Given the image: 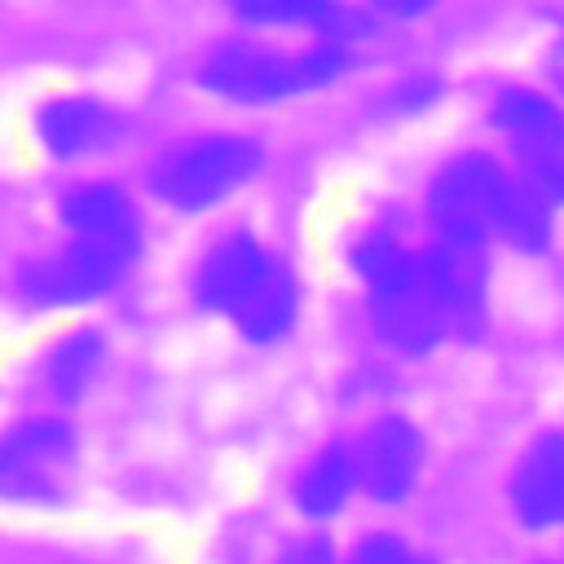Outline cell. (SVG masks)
I'll return each mask as SVG.
<instances>
[{
	"instance_id": "obj_1",
	"label": "cell",
	"mask_w": 564,
	"mask_h": 564,
	"mask_svg": "<svg viewBox=\"0 0 564 564\" xmlns=\"http://www.w3.org/2000/svg\"><path fill=\"white\" fill-rule=\"evenodd\" d=\"M260 163L264 150L251 137H198L163 154L154 167V194L176 212H207L242 189Z\"/></svg>"
},
{
	"instance_id": "obj_2",
	"label": "cell",
	"mask_w": 564,
	"mask_h": 564,
	"mask_svg": "<svg viewBox=\"0 0 564 564\" xmlns=\"http://www.w3.org/2000/svg\"><path fill=\"white\" fill-rule=\"evenodd\" d=\"M141 256V242H115V238H70L53 256L31 260L18 273V295L35 308H70L110 295L132 260Z\"/></svg>"
},
{
	"instance_id": "obj_3",
	"label": "cell",
	"mask_w": 564,
	"mask_h": 564,
	"mask_svg": "<svg viewBox=\"0 0 564 564\" xmlns=\"http://www.w3.org/2000/svg\"><path fill=\"white\" fill-rule=\"evenodd\" d=\"M75 427L40 414L22 419L0 436V502L13 507H53L70 494L75 476Z\"/></svg>"
},
{
	"instance_id": "obj_4",
	"label": "cell",
	"mask_w": 564,
	"mask_h": 564,
	"mask_svg": "<svg viewBox=\"0 0 564 564\" xmlns=\"http://www.w3.org/2000/svg\"><path fill=\"white\" fill-rule=\"evenodd\" d=\"M198 84L238 106H273L295 93H308L304 53H273V48L242 44V40L212 48L203 57Z\"/></svg>"
},
{
	"instance_id": "obj_5",
	"label": "cell",
	"mask_w": 564,
	"mask_h": 564,
	"mask_svg": "<svg viewBox=\"0 0 564 564\" xmlns=\"http://www.w3.org/2000/svg\"><path fill=\"white\" fill-rule=\"evenodd\" d=\"M502 172L485 159V154H463L454 159L436 181H432V225L441 234V242L454 247H480L485 234L494 229V207H498V189H502Z\"/></svg>"
},
{
	"instance_id": "obj_6",
	"label": "cell",
	"mask_w": 564,
	"mask_h": 564,
	"mask_svg": "<svg viewBox=\"0 0 564 564\" xmlns=\"http://www.w3.org/2000/svg\"><path fill=\"white\" fill-rule=\"evenodd\" d=\"M273 264L278 260L260 247L256 234H247V229L225 234L216 247L203 251V260L194 269V300H198V308L234 317L260 291V282L273 273Z\"/></svg>"
},
{
	"instance_id": "obj_7",
	"label": "cell",
	"mask_w": 564,
	"mask_h": 564,
	"mask_svg": "<svg viewBox=\"0 0 564 564\" xmlns=\"http://www.w3.org/2000/svg\"><path fill=\"white\" fill-rule=\"evenodd\" d=\"M419 463H423V436L401 414L379 419L357 449V476H361L366 494L379 502H401L414 489Z\"/></svg>"
},
{
	"instance_id": "obj_8",
	"label": "cell",
	"mask_w": 564,
	"mask_h": 564,
	"mask_svg": "<svg viewBox=\"0 0 564 564\" xmlns=\"http://www.w3.org/2000/svg\"><path fill=\"white\" fill-rule=\"evenodd\" d=\"M119 132H123L119 115L106 101H93V97H53L35 110V137L62 163L101 154L106 145L119 141Z\"/></svg>"
},
{
	"instance_id": "obj_9",
	"label": "cell",
	"mask_w": 564,
	"mask_h": 564,
	"mask_svg": "<svg viewBox=\"0 0 564 564\" xmlns=\"http://www.w3.org/2000/svg\"><path fill=\"white\" fill-rule=\"evenodd\" d=\"M370 313H375L379 339H383L388 348H397V352H410V357L432 352L436 339H441V330H445V317H449L445 304L436 300V291L427 286V273H423L419 282L401 286V291L375 295Z\"/></svg>"
},
{
	"instance_id": "obj_10",
	"label": "cell",
	"mask_w": 564,
	"mask_h": 564,
	"mask_svg": "<svg viewBox=\"0 0 564 564\" xmlns=\"http://www.w3.org/2000/svg\"><path fill=\"white\" fill-rule=\"evenodd\" d=\"M511 502L529 529L564 524V432H546L529 445L511 476Z\"/></svg>"
},
{
	"instance_id": "obj_11",
	"label": "cell",
	"mask_w": 564,
	"mask_h": 564,
	"mask_svg": "<svg viewBox=\"0 0 564 564\" xmlns=\"http://www.w3.org/2000/svg\"><path fill=\"white\" fill-rule=\"evenodd\" d=\"M62 225L75 238H115V242H141V216L132 198L110 181H88L62 198Z\"/></svg>"
},
{
	"instance_id": "obj_12",
	"label": "cell",
	"mask_w": 564,
	"mask_h": 564,
	"mask_svg": "<svg viewBox=\"0 0 564 564\" xmlns=\"http://www.w3.org/2000/svg\"><path fill=\"white\" fill-rule=\"evenodd\" d=\"M427 286L436 291V300L445 304L449 317H471L480 308L485 295V264H480V247H454L441 242L427 260H423Z\"/></svg>"
},
{
	"instance_id": "obj_13",
	"label": "cell",
	"mask_w": 564,
	"mask_h": 564,
	"mask_svg": "<svg viewBox=\"0 0 564 564\" xmlns=\"http://www.w3.org/2000/svg\"><path fill=\"white\" fill-rule=\"evenodd\" d=\"M295 313H300V286L286 264H273V273L260 282V291L234 313V326L251 344H278L295 326Z\"/></svg>"
},
{
	"instance_id": "obj_14",
	"label": "cell",
	"mask_w": 564,
	"mask_h": 564,
	"mask_svg": "<svg viewBox=\"0 0 564 564\" xmlns=\"http://www.w3.org/2000/svg\"><path fill=\"white\" fill-rule=\"evenodd\" d=\"M357 480H361L357 476V458L344 445H330V449H322L300 471V480H295V507L308 520H330L348 502V494H352Z\"/></svg>"
},
{
	"instance_id": "obj_15",
	"label": "cell",
	"mask_w": 564,
	"mask_h": 564,
	"mask_svg": "<svg viewBox=\"0 0 564 564\" xmlns=\"http://www.w3.org/2000/svg\"><path fill=\"white\" fill-rule=\"evenodd\" d=\"M494 123L524 150H564V110L529 88H507L494 101Z\"/></svg>"
},
{
	"instance_id": "obj_16",
	"label": "cell",
	"mask_w": 564,
	"mask_h": 564,
	"mask_svg": "<svg viewBox=\"0 0 564 564\" xmlns=\"http://www.w3.org/2000/svg\"><path fill=\"white\" fill-rule=\"evenodd\" d=\"M101 366H106V344H101V335L97 330H75V335H66L48 357H44V383H48V392L57 397V401H79L93 383H97V375H101Z\"/></svg>"
},
{
	"instance_id": "obj_17",
	"label": "cell",
	"mask_w": 564,
	"mask_h": 564,
	"mask_svg": "<svg viewBox=\"0 0 564 564\" xmlns=\"http://www.w3.org/2000/svg\"><path fill=\"white\" fill-rule=\"evenodd\" d=\"M546 194L533 181H502L498 189V207H494V229H502L516 247L524 251H542L551 242V212H546Z\"/></svg>"
},
{
	"instance_id": "obj_18",
	"label": "cell",
	"mask_w": 564,
	"mask_h": 564,
	"mask_svg": "<svg viewBox=\"0 0 564 564\" xmlns=\"http://www.w3.org/2000/svg\"><path fill=\"white\" fill-rule=\"evenodd\" d=\"M352 269L361 273V282L370 286V295L401 291V286H410V282L423 278V260H414L401 242H392V238H383V234H370V238L357 242Z\"/></svg>"
},
{
	"instance_id": "obj_19",
	"label": "cell",
	"mask_w": 564,
	"mask_h": 564,
	"mask_svg": "<svg viewBox=\"0 0 564 564\" xmlns=\"http://www.w3.org/2000/svg\"><path fill=\"white\" fill-rule=\"evenodd\" d=\"M234 18L247 26H317L330 18V0H229Z\"/></svg>"
},
{
	"instance_id": "obj_20",
	"label": "cell",
	"mask_w": 564,
	"mask_h": 564,
	"mask_svg": "<svg viewBox=\"0 0 564 564\" xmlns=\"http://www.w3.org/2000/svg\"><path fill=\"white\" fill-rule=\"evenodd\" d=\"M529 159V181L546 194L564 203V150H524Z\"/></svg>"
},
{
	"instance_id": "obj_21",
	"label": "cell",
	"mask_w": 564,
	"mask_h": 564,
	"mask_svg": "<svg viewBox=\"0 0 564 564\" xmlns=\"http://www.w3.org/2000/svg\"><path fill=\"white\" fill-rule=\"evenodd\" d=\"M348 564H410V551L392 533H370V538L357 542V551H352Z\"/></svg>"
},
{
	"instance_id": "obj_22",
	"label": "cell",
	"mask_w": 564,
	"mask_h": 564,
	"mask_svg": "<svg viewBox=\"0 0 564 564\" xmlns=\"http://www.w3.org/2000/svg\"><path fill=\"white\" fill-rule=\"evenodd\" d=\"M278 564H335V551H330L326 538H304V542H295Z\"/></svg>"
},
{
	"instance_id": "obj_23",
	"label": "cell",
	"mask_w": 564,
	"mask_h": 564,
	"mask_svg": "<svg viewBox=\"0 0 564 564\" xmlns=\"http://www.w3.org/2000/svg\"><path fill=\"white\" fill-rule=\"evenodd\" d=\"M436 0H375V9L379 13H388V18H419V13H427Z\"/></svg>"
},
{
	"instance_id": "obj_24",
	"label": "cell",
	"mask_w": 564,
	"mask_h": 564,
	"mask_svg": "<svg viewBox=\"0 0 564 564\" xmlns=\"http://www.w3.org/2000/svg\"><path fill=\"white\" fill-rule=\"evenodd\" d=\"M410 564H432V560H423V555H410Z\"/></svg>"
}]
</instances>
